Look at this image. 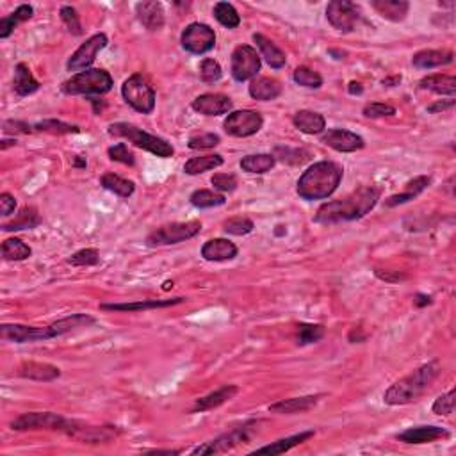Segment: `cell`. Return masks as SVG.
<instances>
[{
  "instance_id": "cell-15",
  "label": "cell",
  "mask_w": 456,
  "mask_h": 456,
  "mask_svg": "<svg viewBox=\"0 0 456 456\" xmlns=\"http://www.w3.org/2000/svg\"><path fill=\"white\" fill-rule=\"evenodd\" d=\"M0 335L4 341L16 342V344H23V342H38V341H49L53 338L52 328L49 327H25V324H2L0 327Z\"/></svg>"
},
{
  "instance_id": "cell-22",
  "label": "cell",
  "mask_w": 456,
  "mask_h": 456,
  "mask_svg": "<svg viewBox=\"0 0 456 456\" xmlns=\"http://www.w3.org/2000/svg\"><path fill=\"white\" fill-rule=\"evenodd\" d=\"M319 403V395H303V398H293V399H281L278 403L271 405L270 412L271 414H281V415H291V414H300V412H307L310 408H314Z\"/></svg>"
},
{
  "instance_id": "cell-3",
  "label": "cell",
  "mask_w": 456,
  "mask_h": 456,
  "mask_svg": "<svg viewBox=\"0 0 456 456\" xmlns=\"http://www.w3.org/2000/svg\"><path fill=\"white\" fill-rule=\"evenodd\" d=\"M438 374H441V364L437 360L428 362V364L415 369L414 373L405 376L403 380L391 385L384 394V401L387 405H392V407L412 403L431 387V384L437 380Z\"/></svg>"
},
{
  "instance_id": "cell-31",
  "label": "cell",
  "mask_w": 456,
  "mask_h": 456,
  "mask_svg": "<svg viewBox=\"0 0 456 456\" xmlns=\"http://www.w3.org/2000/svg\"><path fill=\"white\" fill-rule=\"evenodd\" d=\"M13 89L18 96H29L39 89V82L34 79L29 66L20 63L15 70V80H13Z\"/></svg>"
},
{
  "instance_id": "cell-23",
  "label": "cell",
  "mask_w": 456,
  "mask_h": 456,
  "mask_svg": "<svg viewBox=\"0 0 456 456\" xmlns=\"http://www.w3.org/2000/svg\"><path fill=\"white\" fill-rule=\"evenodd\" d=\"M452 52L451 50H421L412 57L415 68L421 70H431L438 68V66H445L452 63Z\"/></svg>"
},
{
  "instance_id": "cell-27",
  "label": "cell",
  "mask_w": 456,
  "mask_h": 456,
  "mask_svg": "<svg viewBox=\"0 0 456 456\" xmlns=\"http://www.w3.org/2000/svg\"><path fill=\"white\" fill-rule=\"evenodd\" d=\"M281 95V84L271 77H259L253 79L250 84V96L255 100H274Z\"/></svg>"
},
{
  "instance_id": "cell-29",
  "label": "cell",
  "mask_w": 456,
  "mask_h": 456,
  "mask_svg": "<svg viewBox=\"0 0 456 456\" xmlns=\"http://www.w3.org/2000/svg\"><path fill=\"white\" fill-rule=\"evenodd\" d=\"M253 42L257 43V46H259L260 50V56L266 59V63L271 68H284L285 63H287V57H285V53L281 52L271 39H267L266 36L262 34H253Z\"/></svg>"
},
{
  "instance_id": "cell-21",
  "label": "cell",
  "mask_w": 456,
  "mask_h": 456,
  "mask_svg": "<svg viewBox=\"0 0 456 456\" xmlns=\"http://www.w3.org/2000/svg\"><path fill=\"white\" fill-rule=\"evenodd\" d=\"M186 298H171V300H145L134 301V303H102V310H116V312H137V310H152V308H166L173 305L184 303Z\"/></svg>"
},
{
  "instance_id": "cell-24",
  "label": "cell",
  "mask_w": 456,
  "mask_h": 456,
  "mask_svg": "<svg viewBox=\"0 0 456 456\" xmlns=\"http://www.w3.org/2000/svg\"><path fill=\"white\" fill-rule=\"evenodd\" d=\"M20 376L36 381H52L61 376V371L52 364L43 362H23L20 365Z\"/></svg>"
},
{
  "instance_id": "cell-44",
  "label": "cell",
  "mask_w": 456,
  "mask_h": 456,
  "mask_svg": "<svg viewBox=\"0 0 456 456\" xmlns=\"http://www.w3.org/2000/svg\"><path fill=\"white\" fill-rule=\"evenodd\" d=\"M323 335H324V327H321V324L301 323L300 327H298V344H300V346L314 344V342L321 341Z\"/></svg>"
},
{
  "instance_id": "cell-8",
  "label": "cell",
  "mask_w": 456,
  "mask_h": 456,
  "mask_svg": "<svg viewBox=\"0 0 456 456\" xmlns=\"http://www.w3.org/2000/svg\"><path fill=\"white\" fill-rule=\"evenodd\" d=\"M202 232L200 221H186V223H171L157 228L146 237L148 246H166V244H177L182 241H189Z\"/></svg>"
},
{
  "instance_id": "cell-48",
  "label": "cell",
  "mask_w": 456,
  "mask_h": 456,
  "mask_svg": "<svg viewBox=\"0 0 456 456\" xmlns=\"http://www.w3.org/2000/svg\"><path fill=\"white\" fill-rule=\"evenodd\" d=\"M220 136L217 134H196V136L189 137V146L191 150H207L214 148V146L220 145Z\"/></svg>"
},
{
  "instance_id": "cell-50",
  "label": "cell",
  "mask_w": 456,
  "mask_h": 456,
  "mask_svg": "<svg viewBox=\"0 0 456 456\" xmlns=\"http://www.w3.org/2000/svg\"><path fill=\"white\" fill-rule=\"evenodd\" d=\"M61 20L65 22L66 29H68V31L72 32L73 36L82 34V25H80L79 15H77L75 9L70 8V6H63V8H61Z\"/></svg>"
},
{
  "instance_id": "cell-35",
  "label": "cell",
  "mask_w": 456,
  "mask_h": 456,
  "mask_svg": "<svg viewBox=\"0 0 456 456\" xmlns=\"http://www.w3.org/2000/svg\"><path fill=\"white\" fill-rule=\"evenodd\" d=\"M312 437H314V431H301V433L293 435V437L280 438V441L273 442V444L259 448L255 452H264V455H281V452L289 451V449L303 444L305 441H308V438H312Z\"/></svg>"
},
{
  "instance_id": "cell-55",
  "label": "cell",
  "mask_w": 456,
  "mask_h": 456,
  "mask_svg": "<svg viewBox=\"0 0 456 456\" xmlns=\"http://www.w3.org/2000/svg\"><path fill=\"white\" fill-rule=\"evenodd\" d=\"M16 209V200L15 196H11L9 193L0 194V210H2V216H11Z\"/></svg>"
},
{
  "instance_id": "cell-58",
  "label": "cell",
  "mask_w": 456,
  "mask_h": 456,
  "mask_svg": "<svg viewBox=\"0 0 456 456\" xmlns=\"http://www.w3.org/2000/svg\"><path fill=\"white\" fill-rule=\"evenodd\" d=\"M455 106V100H445V102H437L433 103V106L428 107V110L430 113H441V110H445V109H451V107Z\"/></svg>"
},
{
  "instance_id": "cell-45",
  "label": "cell",
  "mask_w": 456,
  "mask_h": 456,
  "mask_svg": "<svg viewBox=\"0 0 456 456\" xmlns=\"http://www.w3.org/2000/svg\"><path fill=\"white\" fill-rule=\"evenodd\" d=\"M253 221L250 217L244 216H237V217H230L228 221H224L223 230L230 236H248L250 232H253Z\"/></svg>"
},
{
  "instance_id": "cell-16",
  "label": "cell",
  "mask_w": 456,
  "mask_h": 456,
  "mask_svg": "<svg viewBox=\"0 0 456 456\" xmlns=\"http://www.w3.org/2000/svg\"><path fill=\"white\" fill-rule=\"evenodd\" d=\"M321 143H324L327 146L342 153L357 152V150L364 148L365 145L364 139L358 134L344 129H331L328 132H324L323 137H321Z\"/></svg>"
},
{
  "instance_id": "cell-32",
  "label": "cell",
  "mask_w": 456,
  "mask_h": 456,
  "mask_svg": "<svg viewBox=\"0 0 456 456\" xmlns=\"http://www.w3.org/2000/svg\"><path fill=\"white\" fill-rule=\"evenodd\" d=\"M419 88L433 91L437 95L455 96L456 93V79L452 75H428L419 82Z\"/></svg>"
},
{
  "instance_id": "cell-54",
  "label": "cell",
  "mask_w": 456,
  "mask_h": 456,
  "mask_svg": "<svg viewBox=\"0 0 456 456\" xmlns=\"http://www.w3.org/2000/svg\"><path fill=\"white\" fill-rule=\"evenodd\" d=\"M210 182L221 193H232L237 187V179L234 175H228V173H217V175L213 177Z\"/></svg>"
},
{
  "instance_id": "cell-14",
  "label": "cell",
  "mask_w": 456,
  "mask_h": 456,
  "mask_svg": "<svg viewBox=\"0 0 456 456\" xmlns=\"http://www.w3.org/2000/svg\"><path fill=\"white\" fill-rule=\"evenodd\" d=\"M106 46H107V36L103 34V32H99V34L91 36L86 43H82V45L72 53V57H70V61L66 66H68L70 72H84V70H89V66L95 63L100 50H103Z\"/></svg>"
},
{
  "instance_id": "cell-1",
  "label": "cell",
  "mask_w": 456,
  "mask_h": 456,
  "mask_svg": "<svg viewBox=\"0 0 456 456\" xmlns=\"http://www.w3.org/2000/svg\"><path fill=\"white\" fill-rule=\"evenodd\" d=\"M378 200H380V189L373 186H364L351 193L350 196L321 205L314 221L323 224H334L360 220L376 207Z\"/></svg>"
},
{
  "instance_id": "cell-25",
  "label": "cell",
  "mask_w": 456,
  "mask_h": 456,
  "mask_svg": "<svg viewBox=\"0 0 456 456\" xmlns=\"http://www.w3.org/2000/svg\"><path fill=\"white\" fill-rule=\"evenodd\" d=\"M239 392V388L236 385H223L217 391L210 392L209 395L205 398L196 399V403H194L193 412H207V410H214V408L221 407L223 403H227L228 399H232L234 395Z\"/></svg>"
},
{
  "instance_id": "cell-28",
  "label": "cell",
  "mask_w": 456,
  "mask_h": 456,
  "mask_svg": "<svg viewBox=\"0 0 456 456\" xmlns=\"http://www.w3.org/2000/svg\"><path fill=\"white\" fill-rule=\"evenodd\" d=\"M374 9L378 11V15L384 16L385 20L391 22H403L408 15L410 4L407 0H373Z\"/></svg>"
},
{
  "instance_id": "cell-26",
  "label": "cell",
  "mask_w": 456,
  "mask_h": 456,
  "mask_svg": "<svg viewBox=\"0 0 456 456\" xmlns=\"http://www.w3.org/2000/svg\"><path fill=\"white\" fill-rule=\"evenodd\" d=\"M293 123L300 132L308 134V136H316L327 129V120L323 114L314 113V110H300L294 114Z\"/></svg>"
},
{
  "instance_id": "cell-40",
  "label": "cell",
  "mask_w": 456,
  "mask_h": 456,
  "mask_svg": "<svg viewBox=\"0 0 456 456\" xmlns=\"http://www.w3.org/2000/svg\"><path fill=\"white\" fill-rule=\"evenodd\" d=\"M31 248L27 246L23 241L16 239V237L6 239L2 243V257H4V260H25L31 257Z\"/></svg>"
},
{
  "instance_id": "cell-43",
  "label": "cell",
  "mask_w": 456,
  "mask_h": 456,
  "mask_svg": "<svg viewBox=\"0 0 456 456\" xmlns=\"http://www.w3.org/2000/svg\"><path fill=\"white\" fill-rule=\"evenodd\" d=\"M293 79L294 82L303 86V88L317 89L323 86V77H321L317 72H314L312 68H308V66H300V68L294 70Z\"/></svg>"
},
{
  "instance_id": "cell-5",
  "label": "cell",
  "mask_w": 456,
  "mask_h": 456,
  "mask_svg": "<svg viewBox=\"0 0 456 456\" xmlns=\"http://www.w3.org/2000/svg\"><path fill=\"white\" fill-rule=\"evenodd\" d=\"M114 80L106 70L89 68L79 72L63 84V93L66 95H106L113 89Z\"/></svg>"
},
{
  "instance_id": "cell-47",
  "label": "cell",
  "mask_w": 456,
  "mask_h": 456,
  "mask_svg": "<svg viewBox=\"0 0 456 456\" xmlns=\"http://www.w3.org/2000/svg\"><path fill=\"white\" fill-rule=\"evenodd\" d=\"M100 262V253L95 248H86V250H80L77 253H73L68 259V264L72 266H96Z\"/></svg>"
},
{
  "instance_id": "cell-7",
  "label": "cell",
  "mask_w": 456,
  "mask_h": 456,
  "mask_svg": "<svg viewBox=\"0 0 456 456\" xmlns=\"http://www.w3.org/2000/svg\"><path fill=\"white\" fill-rule=\"evenodd\" d=\"M122 95L125 102L137 113L150 114L156 109V91L148 80L139 73H134L123 82Z\"/></svg>"
},
{
  "instance_id": "cell-17",
  "label": "cell",
  "mask_w": 456,
  "mask_h": 456,
  "mask_svg": "<svg viewBox=\"0 0 456 456\" xmlns=\"http://www.w3.org/2000/svg\"><path fill=\"white\" fill-rule=\"evenodd\" d=\"M232 100L227 95H221V93H205V95H200L193 100V109L200 114H205V116H221V114L232 110Z\"/></svg>"
},
{
  "instance_id": "cell-34",
  "label": "cell",
  "mask_w": 456,
  "mask_h": 456,
  "mask_svg": "<svg viewBox=\"0 0 456 456\" xmlns=\"http://www.w3.org/2000/svg\"><path fill=\"white\" fill-rule=\"evenodd\" d=\"M91 324H95V317L88 316V314H72V316L63 317V319L52 323L50 328L53 331V337H61V335L68 334V331L75 330V328L91 327Z\"/></svg>"
},
{
  "instance_id": "cell-33",
  "label": "cell",
  "mask_w": 456,
  "mask_h": 456,
  "mask_svg": "<svg viewBox=\"0 0 456 456\" xmlns=\"http://www.w3.org/2000/svg\"><path fill=\"white\" fill-rule=\"evenodd\" d=\"M32 13H34V9H32L31 6L22 4L20 8H16L11 15L4 16V18L0 20V38L2 39L9 38V36H11V32L15 31L16 25H20V23H23V22H27V20L32 18Z\"/></svg>"
},
{
  "instance_id": "cell-2",
  "label": "cell",
  "mask_w": 456,
  "mask_h": 456,
  "mask_svg": "<svg viewBox=\"0 0 456 456\" xmlns=\"http://www.w3.org/2000/svg\"><path fill=\"white\" fill-rule=\"evenodd\" d=\"M342 180V167L331 160H321L312 164L298 180V194L307 202L327 200L337 191Z\"/></svg>"
},
{
  "instance_id": "cell-52",
  "label": "cell",
  "mask_w": 456,
  "mask_h": 456,
  "mask_svg": "<svg viewBox=\"0 0 456 456\" xmlns=\"http://www.w3.org/2000/svg\"><path fill=\"white\" fill-rule=\"evenodd\" d=\"M395 107L388 106V103L373 102L367 103L364 107V116L365 118H385V116H394Z\"/></svg>"
},
{
  "instance_id": "cell-11",
  "label": "cell",
  "mask_w": 456,
  "mask_h": 456,
  "mask_svg": "<svg viewBox=\"0 0 456 456\" xmlns=\"http://www.w3.org/2000/svg\"><path fill=\"white\" fill-rule=\"evenodd\" d=\"M216 45V34L205 23H191L182 32V46L189 53L202 56Z\"/></svg>"
},
{
  "instance_id": "cell-53",
  "label": "cell",
  "mask_w": 456,
  "mask_h": 456,
  "mask_svg": "<svg viewBox=\"0 0 456 456\" xmlns=\"http://www.w3.org/2000/svg\"><path fill=\"white\" fill-rule=\"evenodd\" d=\"M452 410H455V388L441 395L433 403V414L437 415H449L452 414Z\"/></svg>"
},
{
  "instance_id": "cell-57",
  "label": "cell",
  "mask_w": 456,
  "mask_h": 456,
  "mask_svg": "<svg viewBox=\"0 0 456 456\" xmlns=\"http://www.w3.org/2000/svg\"><path fill=\"white\" fill-rule=\"evenodd\" d=\"M376 277L378 278H381V280H385V281H388V284H394V281H399V280H405V274H399V273H394V271H381V270H378L376 271Z\"/></svg>"
},
{
  "instance_id": "cell-37",
  "label": "cell",
  "mask_w": 456,
  "mask_h": 456,
  "mask_svg": "<svg viewBox=\"0 0 456 456\" xmlns=\"http://www.w3.org/2000/svg\"><path fill=\"white\" fill-rule=\"evenodd\" d=\"M223 164V157L214 153V156H202V157H193V159L187 160L184 164V171L187 175H200V173H205V171L214 170V167H220Z\"/></svg>"
},
{
  "instance_id": "cell-38",
  "label": "cell",
  "mask_w": 456,
  "mask_h": 456,
  "mask_svg": "<svg viewBox=\"0 0 456 456\" xmlns=\"http://www.w3.org/2000/svg\"><path fill=\"white\" fill-rule=\"evenodd\" d=\"M100 184H102L103 189L118 194V196L122 198L132 196L134 189H136V187H134V182H130V180L127 179H122L120 175H114V173H106V175L102 177V180H100Z\"/></svg>"
},
{
  "instance_id": "cell-19",
  "label": "cell",
  "mask_w": 456,
  "mask_h": 456,
  "mask_svg": "<svg viewBox=\"0 0 456 456\" xmlns=\"http://www.w3.org/2000/svg\"><path fill=\"white\" fill-rule=\"evenodd\" d=\"M202 257L210 262H223L237 257V246L228 239H210L202 246Z\"/></svg>"
},
{
  "instance_id": "cell-39",
  "label": "cell",
  "mask_w": 456,
  "mask_h": 456,
  "mask_svg": "<svg viewBox=\"0 0 456 456\" xmlns=\"http://www.w3.org/2000/svg\"><path fill=\"white\" fill-rule=\"evenodd\" d=\"M39 221L42 220H39L36 209H32V207H25V209L20 210L18 217H16V220H13L11 223H6L4 227H2V230H6V232H15V230L34 228V227H38Z\"/></svg>"
},
{
  "instance_id": "cell-60",
  "label": "cell",
  "mask_w": 456,
  "mask_h": 456,
  "mask_svg": "<svg viewBox=\"0 0 456 456\" xmlns=\"http://www.w3.org/2000/svg\"><path fill=\"white\" fill-rule=\"evenodd\" d=\"M350 93L351 95H360L362 91H364V88H362V84L360 82H350Z\"/></svg>"
},
{
  "instance_id": "cell-41",
  "label": "cell",
  "mask_w": 456,
  "mask_h": 456,
  "mask_svg": "<svg viewBox=\"0 0 456 456\" xmlns=\"http://www.w3.org/2000/svg\"><path fill=\"white\" fill-rule=\"evenodd\" d=\"M214 18L227 29H236L241 23V16L237 13V9L228 2H217L214 6Z\"/></svg>"
},
{
  "instance_id": "cell-56",
  "label": "cell",
  "mask_w": 456,
  "mask_h": 456,
  "mask_svg": "<svg viewBox=\"0 0 456 456\" xmlns=\"http://www.w3.org/2000/svg\"><path fill=\"white\" fill-rule=\"evenodd\" d=\"M31 127L27 125L23 122H15V120H6L4 122V132H22V134H29L31 132Z\"/></svg>"
},
{
  "instance_id": "cell-51",
  "label": "cell",
  "mask_w": 456,
  "mask_h": 456,
  "mask_svg": "<svg viewBox=\"0 0 456 456\" xmlns=\"http://www.w3.org/2000/svg\"><path fill=\"white\" fill-rule=\"evenodd\" d=\"M107 156H109L110 160H116V163H123L127 166H134L136 159H134V153L127 148L125 143H118V145L110 146L107 150Z\"/></svg>"
},
{
  "instance_id": "cell-61",
  "label": "cell",
  "mask_w": 456,
  "mask_h": 456,
  "mask_svg": "<svg viewBox=\"0 0 456 456\" xmlns=\"http://www.w3.org/2000/svg\"><path fill=\"white\" fill-rule=\"evenodd\" d=\"M401 82V77L395 75V77H388V79H384V86H395V84Z\"/></svg>"
},
{
  "instance_id": "cell-6",
  "label": "cell",
  "mask_w": 456,
  "mask_h": 456,
  "mask_svg": "<svg viewBox=\"0 0 456 456\" xmlns=\"http://www.w3.org/2000/svg\"><path fill=\"white\" fill-rule=\"evenodd\" d=\"M75 421L63 417L53 412H29L11 422V430L15 431H32V430H53L68 435Z\"/></svg>"
},
{
  "instance_id": "cell-20",
  "label": "cell",
  "mask_w": 456,
  "mask_h": 456,
  "mask_svg": "<svg viewBox=\"0 0 456 456\" xmlns=\"http://www.w3.org/2000/svg\"><path fill=\"white\" fill-rule=\"evenodd\" d=\"M136 15L139 22L148 29V31H159L164 25V9L160 2L148 0V2H139L136 4Z\"/></svg>"
},
{
  "instance_id": "cell-63",
  "label": "cell",
  "mask_w": 456,
  "mask_h": 456,
  "mask_svg": "<svg viewBox=\"0 0 456 456\" xmlns=\"http://www.w3.org/2000/svg\"><path fill=\"white\" fill-rule=\"evenodd\" d=\"M16 145V139H6V141H2V146H0V148L2 150H6L8 148V146H15Z\"/></svg>"
},
{
  "instance_id": "cell-9",
  "label": "cell",
  "mask_w": 456,
  "mask_h": 456,
  "mask_svg": "<svg viewBox=\"0 0 456 456\" xmlns=\"http://www.w3.org/2000/svg\"><path fill=\"white\" fill-rule=\"evenodd\" d=\"M264 125L262 114L251 109L236 110V113L228 114L224 120L223 127L227 134L234 137H250L259 132Z\"/></svg>"
},
{
  "instance_id": "cell-42",
  "label": "cell",
  "mask_w": 456,
  "mask_h": 456,
  "mask_svg": "<svg viewBox=\"0 0 456 456\" xmlns=\"http://www.w3.org/2000/svg\"><path fill=\"white\" fill-rule=\"evenodd\" d=\"M191 203L198 209H210V207H217L223 205L227 200H224L223 194H217L214 191H207V189H198L191 194Z\"/></svg>"
},
{
  "instance_id": "cell-10",
  "label": "cell",
  "mask_w": 456,
  "mask_h": 456,
  "mask_svg": "<svg viewBox=\"0 0 456 456\" xmlns=\"http://www.w3.org/2000/svg\"><path fill=\"white\" fill-rule=\"evenodd\" d=\"M255 422H250V424H244L241 428L234 431H228V433L221 435V437L214 438V441L207 442L203 445H198L196 449H193V455H217V452H227L230 449H234L239 444H246L251 438V431H253Z\"/></svg>"
},
{
  "instance_id": "cell-59",
  "label": "cell",
  "mask_w": 456,
  "mask_h": 456,
  "mask_svg": "<svg viewBox=\"0 0 456 456\" xmlns=\"http://www.w3.org/2000/svg\"><path fill=\"white\" fill-rule=\"evenodd\" d=\"M414 303H415V307H426V305L431 303V298L426 296V294H417L414 300Z\"/></svg>"
},
{
  "instance_id": "cell-49",
  "label": "cell",
  "mask_w": 456,
  "mask_h": 456,
  "mask_svg": "<svg viewBox=\"0 0 456 456\" xmlns=\"http://www.w3.org/2000/svg\"><path fill=\"white\" fill-rule=\"evenodd\" d=\"M223 75V70H221L220 63L214 61V59H203L202 65H200V77L205 82H217Z\"/></svg>"
},
{
  "instance_id": "cell-46",
  "label": "cell",
  "mask_w": 456,
  "mask_h": 456,
  "mask_svg": "<svg viewBox=\"0 0 456 456\" xmlns=\"http://www.w3.org/2000/svg\"><path fill=\"white\" fill-rule=\"evenodd\" d=\"M34 129L39 132L50 134H77L80 130L77 125H70V123L59 122V120H45V122L36 123Z\"/></svg>"
},
{
  "instance_id": "cell-62",
  "label": "cell",
  "mask_w": 456,
  "mask_h": 456,
  "mask_svg": "<svg viewBox=\"0 0 456 456\" xmlns=\"http://www.w3.org/2000/svg\"><path fill=\"white\" fill-rule=\"evenodd\" d=\"M148 452H157V455H179V451H170V449H167V451H163V449H152V451H148Z\"/></svg>"
},
{
  "instance_id": "cell-12",
  "label": "cell",
  "mask_w": 456,
  "mask_h": 456,
  "mask_svg": "<svg viewBox=\"0 0 456 456\" xmlns=\"http://www.w3.org/2000/svg\"><path fill=\"white\" fill-rule=\"evenodd\" d=\"M260 72V56L250 45H239L232 52V77L237 82H244Z\"/></svg>"
},
{
  "instance_id": "cell-36",
  "label": "cell",
  "mask_w": 456,
  "mask_h": 456,
  "mask_svg": "<svg viewBox=\"0 0 456 456\" xmlns=\"http://www.w3.org/2000/svg\"><path fill=\"white\" fill-rule=\"evenodd\" d=\"M274 163H277V159L271 153H257V156L244 157L241 160V167L248 173H253V175H264V173L271 171Z\"/></svg>"
},
{
  "instance_id": "cell-13",
  "label": "cell",
  "mask_w": 456,
  "mask_h": 456,
  "mask_svg": "<svg viewBox=\"0 0 456 456\" xmlns=\"http://www.w3.org/2000/svg\"><path fill=\"white\" fill-rule=\"evenodd\" d=\"M327 18L337 31L351 32L360 20V9L350 0H334L327 8Z\"/></svg>"
},
{
  "instance_id": "cell-18",
  "label": "cell",
  "mask_w": 456,
  "mask_h": 456,
  "mask_svg": "<svg viewBox=\"0 0 456 456\" xmlns=\"http://www.w3.org/2000/svg\"><path fill=\"white\" fill-rule=\"evenodd\" d=\"M449 431L441 426H417V428H408L403 433L398 435V441L407 442V444H428V442L448 438Z\"/></svg>"
},
{
  "instance_id": "cell-4",
  "label": "cell",
  "mask_w": 456,
  "mask_h": 456,
  "mask_svg": "<svg viewBox=\"0 0 456 456\" xmlns=\"http://www.w3.org/2000/svg\"><path fill=\"white\" fill-rule=\"evenodd\" d=\"M109 134L110 136L123 137V139L130 141L132 145H136L137 148L146 150V152L153 153V156L157 157H163V159H167V157H171L175 153L173 146H171L166 139L152 136V134L145 132V130L132 125V123H113V125L109 127Z\"/></svg>"
},
{
  "instance_id": "cell-30",
  "label": "cell",
  "mask_w": 456,
  "mask_h": 456,
  "mask_svg": "<svg viewBox=\"0 0 456 456\" xmlns=\"http://www.w3.org/2000/svg\"><path fill=\"white\" fill-rule=\"evenodd\" d=\"M431 179L430 177H415L414 180H410V182L405 186V191L403 193L399 194H394V196L387 198V202H385V205L387 207H395V205H401V203H407L410 202V200H414L415 196H419V194L422 193V191L426 189V187L430 186Z\"/></svg>"
}]
</instances>
